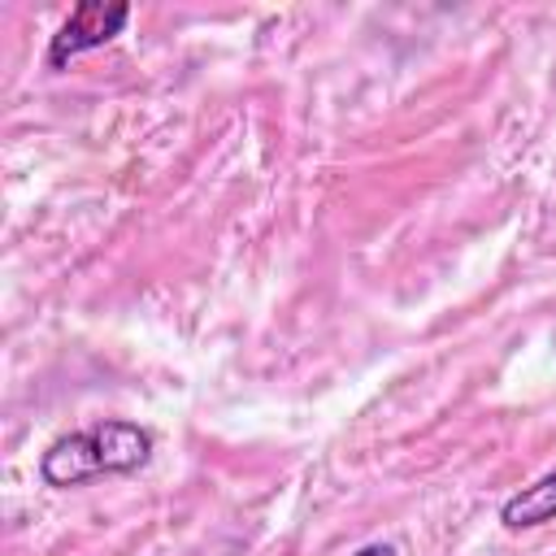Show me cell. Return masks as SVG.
<instances>
[{"label":"cell","instance_id":"4","mask_svg":"<svg viewBox=\"0 0 556 556\" xmlns=\"http://www.w3.org/2000/svg\"><path fill=\"white\" fill-rule=\"evenodd\" d=\"M356 556H395V547H391V543H369V547H361Z\"/></svg>","mask_w":556,"mask_h":556},{"label":"cell","instance_id":"1","mask_svg":"<svg viewBox=\"0 0 556 556\" xmlns=\"http://www.w3.org/2000/svg\"><path fill=\"white\" fill-rule=\"evenodd\" d=\"M152 456V434L135 421H96L87 430L61 434L43 456H39V473L48 486H78L87 478L100 473H135L143 469Z\"/></svg>","mask_w":556,"mask_h":556},{"label":"cell","instance_id":"3","mask_svg":"<svg viewBox=\"0 0 556 556\" xmlns=\"http://www.w3.org/2000/svg\"><path fill=\"white\" fill-rule=\"evenodd\" d=\"M552 517H556V469L543 473L539 482L521 486V491H517L513 500H504V508H500V521H504L508 530L543 526V521H552Z\"/></svg>","mask_w":556,"mask_h":556},{"label":"cell","instance_id":"2","mask_svg":"<svg viewBox=\"0 0 556 556\" xmlns=\"http://www.w3.org/2000/svg\"><path fill=\"white\" fill-rule=\"evenodd\" d=\"M126 22H130V9L126 4H100V0L74 4L70 17L61 22V30L52 35L48 65H65V61L91 52V48H104L113 35H122Z\"/></svg>","mask_w":556,"mask_h":556}]
</instances>
